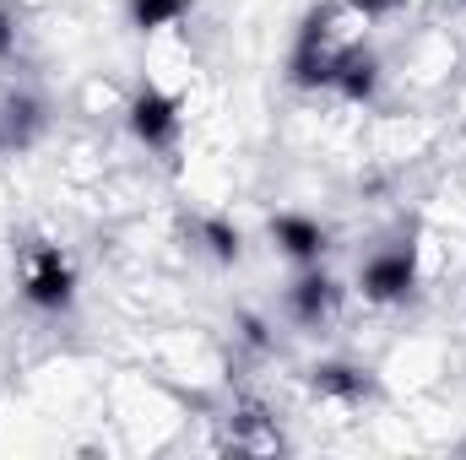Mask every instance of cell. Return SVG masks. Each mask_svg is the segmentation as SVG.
<instances>
[{"label": "cell", "instance_id": "obj_1", "mask_svg": "<svg viewBox=\"0 0 466 460\" xmlns=\"http://www.w3.org/2000/svg\"><path fill=\"white\" fill-rule=\"evenodd\" d=\"M363 22H369V16H363L352 0H320V5L304 16V27H299L293 65H288L293 82H299V87H331L337 71H342V60L363 44Z\"/></svg>", "mask_w": 466, "mask_h": 460}, {"label": "cell", "instance_id": "obj_2", "mask_svg": "<svg viewBox=\"0 0 466 460\" xmlns=\"http://www.w3.org/2000/svg\"><path fill=\"white\" fill-rule=\"evenodd\" d=\"M22 298L33 309H44V315L71 309V298H76V265H71V255L60 244H49V238H27L22 244Z\"/></svg>", "mask_w": 466, "mask_h": 460}, {"label": "cell", "instance_id": "obj_3", "mask_svg": "<svg viewBox=\"0 0 466 460\" xmlns=\"http://www.w3.org/2000/svg\"><path fill=\"white\" fill-rule=\"evenodd\" d=\"M358 287H363L369 304H401L418 287V249L412 244H390V249L369 255L363 271H358Z\"/></svg>", "mask_w": 466, "mask_h": 460}, {"label": "cell", "instance_id": "obj_4", "mask_svg": "<svg viewBox=\"0 0 466 460\" xmlns=\"http://www.w3.org/2000/svg\"><path fill=\"white\" fill-rule=\"evenodd\" d=\"M130 130H136L141 146L174 152V141H179V104H174L163 87H141V93L130 98Z\"/></svg>", "mask_w": 466, "mask_h": 460}, {"label": "cell", "instance_id": "obj_5", "mask_svg": "<svg viewBox=\"0 0 466 460\" xmlns=\"http://www.w3.org/2000/svg\"><path fill=\"white\" fill-rule=\"evenodd\" d=\"M223 450H233V455H277L282 450L277 417L266 406L244 401L238 412H228V423H223Z\"/></svg>", "mask_w": 466, "mask_h": 460}, {"label": "cell", "instance_id": "obj_6", "mask_svg": "<svg viewBox=\"0 0 466 460\" xmlns=\"http://www.w3.org/2000/svg\"><path fill=\"white\" fill-rule=\"evenodd\" d=\"M288 309H293L299 325L320 331V325L337 320V309H342V287H337L326 271H304V276L293 282V293H288Z\"/></svg>", "mask_w": 466, "mask_h": 460}, {"label": "cell", "instance_id": "obj_7", "mask_svg": "<svg viewBox=\"0 0 466 460\" xmlns=\"http://www.w3.org/2000/svg\"><path fill=\"white\" fill-rule=\"evenodd\" d=\"M271 238H277V249H282L288 260H299V265H315V260L326 255V228H320L315 217H304V212L271 217Z\"/></svg>", "mask_w": 466, "mask_h": 460}, {"label": "cell", "instance_id": "obj_8", "mask_svg": "<svg viewBox=\"0 0 466 460\" xmlns=\"http://www.w3.org/2000/svg\"><path fill=\"white\" fill-rule=\"evenodd\" d=\"M309 385H315V395H326V401H363V395L374 390L369 374L352 368V363H320V368L309 374Z\"/></svg>", "mask_w": 466, "mask_h": 460}, {"label": "cell", "instance_id": "obj_9", "mask_svg": "<svg viewBox=\"0 0 466 460\" xmlns=\"http://www.w3.org/2000/svg\"><path fill=\"white\" fill-rule=\"evenodd\" d=\"M38 130H44V109H38V98L16 93V98L0 104V146H27Z\"/></svg>", "mask_w": 466, "mask_h": 460}, {"label": "cell", "instance_id": "obj_10", "mask_svg": "<svg viewBox=\"0 0 466 460\" xmlns=\"http://www.w3.org/2000/svg\"><path fill=\"white\" fill-rule=\"evenodd\" d=\"M331 87H337L342 98H352V104H369V98H374V87H380V60L358 44L348 60H342V71H337V82H331Z\"/></svg>", "mask_w": 466, "mask_h": 460}, {"label": "cell", "instance_id": "obj_11", "mask_svg": "<svg viewBox=\"0 0 466 460\" xmlns=\"http://www.w3.org/2000/svg\"><path fill=\"white\" fill-rule=\"evenodd\" d=\"M185 11H190V0H130V22L141 33L174 27V22H185Z\"/></svg>", "mask_w": 466, "mask_h": 460}, {"label": "cell", "instance_id": "obj_12", "mask_svg": "<svg viewBox=\"0 0 466 460\" xmlns=\"http://www.w3.org/2000/svg\"><path fill=\"white\" fill-rule=\"evenodd\" d=\"M196 238H201V244H207L223 265H228V260H238V228H228L223 217H201V223H196Z\"/></svg>", "mask_w": 466, "mask_h": 460}, {"label": "cell", "instance_id": "obj_13", "mask_svg": "<svg viewBox=\"0 0 466 460\" xmlns=\"http://www.w3.org/2000/svg\"><path fill=\"white\" fill-rule=\"evenodd\" d=\"M11 49H16V16H11V11H5V0H0V60H5Z\"/></svg>", "mask_w": 466, "mask_h": 460}, {"label": "cell", "instance_id": "obj_14", "mask_svg": "<svg viewBox=\"0 0 466 460\" xmlns=\"http://www.w3.org/2000/svg\"><path fill=\"white\" fill-rule=\"evenodd\" d=\"M352 5H358L363 16H385V11H396L401 0H352Z\"/></svg>", "mask_w": 466, "mask_h": 460}]
</instances>
